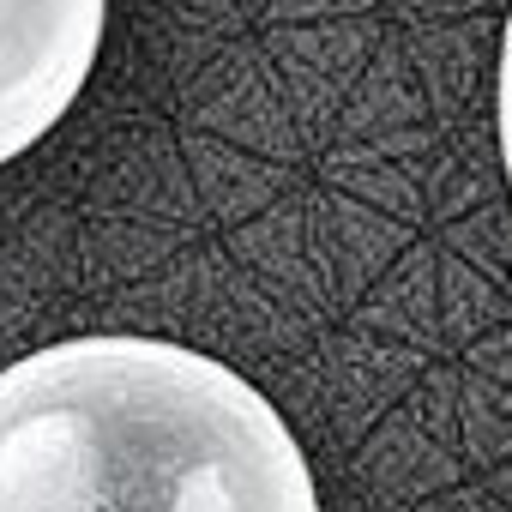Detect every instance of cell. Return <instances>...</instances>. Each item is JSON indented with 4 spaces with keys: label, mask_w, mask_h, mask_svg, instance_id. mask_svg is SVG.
Returning <instances> with one entry per match:
<instances>
[{
    "label": "cell",
    "mask_w": 512,
    "mask_h": 512,
    "mask_svg": "<svg viewBox=\"0 0 512 512\" xmlns=\"http://www.w3.org/2000/svg\"><path fill=\"white\" fill-rule=\"evenodd\" d=\"M500 163L512 187V7H506V37H500Z\"/></svg>",
    "instance_id": "obj_3"
},
{
    "label": "cell",
    "mask_w": 512,
    "mask_h": 512,
    "mask_svg": "<svg viewBox=\"0 0 512 512\" xmlns=\"http://www.w3.org/2000/svg\"><path fill=\"white\" fill-rule=\"evenodd\" d=\"M0 512H320V488L247 374L103 332L0 368Z\"/></svg>",
    "instance_id": "obj_1"
},
{
    "label": "cell",
    "mask_w": 512,
    "mask_h": 512,
    "mask_svg": "<svg viewBox=\"0 0 512 512\" xmlns=\"http://www.w3.org/2000/svg\"><path fill=\"white\" fill-rule=\"evenodd\" d=\"M109 0H0V169L61 127L103 55Z\"/></svg>",
    "instance_id": "obj_2"
}]
</instances>
